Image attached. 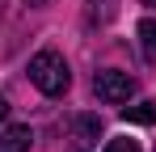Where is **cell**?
Masks as SVG:
<instances>
[{
    "label": "cell",
    "instance_id": "8",
    "mask_svg": "<svg viewBox=\"0 0 156 152\" xmlns=\"http://www.w3.org/2000/svg\"><path fill=\"white\" fill-rule=\"evenodd\" d=\"M101 152H144V148H139V139H135V135H114V139H105Z\"/></svg>",
    "mask_w": 156,
    "mask_h": 152
},
{
    "label": "cell",
    "instance_id": "4",
    "mask_svg": "<svg viewBox=\"0 0 156 152\" xmlns=\"http://www.w3.org/2000/svg\"><path fill=\"white\" fill-rule=\"evenodd\" d=\"M30 144H34V131H30L26 123L0 131V152H30Z\"/></svg>",
    "mask_w": 156,
    "mask_h": 152
},
{
    "label": "cell",
    "instance_id": "9",
    "mask_svg": "<svg viewBox=\"0 0 156 152\" xmlns=\"http://www.w3.org/2000/svg\"><path fill=\"white\" fill-rule=\"evenodd\" d=\"M0 118H9V101L4 97H0Z\"/></svg>",
    "mask_w": 156,
    "mask_h": 152
},
{
    "label": "cell",
    "instance_id": "3",
    "mask_svg": "<svg viewBox=\"0 0 156 152\" xmlns=\"http://www.w3.org/2000/svg\"><path fill=\"white\" fill-rule=\"evenodd\" d=\"M97 131H101V118L97 114H76L72 118V152H89L93 148V139H97Z\"/></svg>",
    "mask_w": 156,
    "mask_h": 152
},
{
    "label": "cell",
    "instance_id": "11",
    "mask_svg": "<svg viewBox=\"0 0 156 152\" xmlns=\"http://www.w3.org/2000/svg\"><path fill=\"white\" fill-rule=\"evenodd\" d=\"M144 4H148V9H156V0H144Z\"/></svg>",
    "mask_w": 156,
    "mask_h": 152
},
{
    "label": "cell",
    "instance_id": "7",
    "mask_svg": "<svg viewBox=\"0 0 156 152\" xmlns=\"http://www.w3.org/2000/svg\"><path fill=\"white\" fill-rule=\"evenodd\" d=\"M114 13H118V0H89V21L105 25Z\"/></svg>",
    "mask_w": 156,
    "mask_h": 152
},
{
    "label": "cell",
    "instance_id": "2",
    "mask_svg": "<svg viewBox=\"0 0 156 152\" xmlns=\"http://www.w3.org/2000/svg\"><path fill=\"white\" fill-rule=\"evenodd\" d=\"M131 89H135L131 72H118V68H105V72L93 76V93H97L105 106H122V101H131Z\"/></svg>",
    "mask_w": 156,
    "mask_h": 152
},
{
    "label": "cell",
    "instance_id": "6",
    "mask_svg": "<svg viewBox=\"0 0 156 152\" xmlns=\"http://www.w3.org/2000/svg\"><path fill=\"white\" fill-rule=\"evenodd\" d=\"M122 118H127V123H135V127H152L156 123V101H135V106H127V110H122Z\"/></svg>",
    "mask_w": 156,
    "mask_h": 152
},
{
    "label": "cell",
    "instance_id": "1",
    "mask_svg": "<svg viewBox=\"0 0 156 152\" xmlns=\"http://www.w3.org/2000/svg\"><path fill=\"white\" fill-rule=\"evenodd\" d=\"M30 80L42 97H63L68 85H72V72H68V59L55 47H42L34 59H30Z\"/></svg>",
    "mask_w": 156,
    "mask_h": 152
},
{
    "label": "cell",
    "instance_id": "5",
    "mask_svg": "<svg viewBox=\"0 0 156 152\" xmlns=\"http://www.w3.org/2000/svg\"><path fill=\"white\" fill-rule=\"evenodd\" d=\"M135 34H139V51H144V59L156 63V17H144V21L135 25Z\"/></svg>",
    "mask_w": 156,
    "mask_h": 152
},
{
    "label": "cell",
    "instance_id": "10",
    "mask_svg": "<svg viewBox=\"0 0 156 152\" xmlns=\"http://www.w3.org/2000/svg\"><path fill=\"white\" fill-rule=\"evenodd\" d=\"M26 4L30 9H42V4H51V0H26Z\"/></svg>",
    "mask_w": 156,
    "mask_h": 152
}]
</instances>
